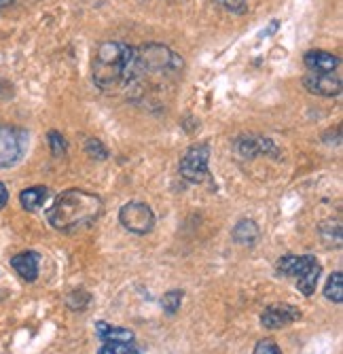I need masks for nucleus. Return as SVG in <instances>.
<instances>
[{
    "mask_svg": "<svg viewBox=\"0 0 343 354\" xmlns=\"http://www.w3.org/2000/svg\"><path fill=\"white\" fill-rule=\"evenodd\" d=\"M28 134L13 125H0V168H11L23 157Z\"/></svg>",
    "mask_w": 343,
    "mask_h": 354,
    "instance_id": "3",
    "label": "nucleus"
},
{
    "mask_svg": "<svg viewBox=\"0 0 343 354\" xmlns=\"http://www.w3.org/2000/svg\"><path fill=\"white\" fill-rule=\"evenodd\" d=\"M13 3H15V0H0V7H9Z\"/></svg>",
    "mask_w": 343,
    "mask_h": 354,
    "instance_id": "24",
    "label": "nucleus"
},
{
    "mask_svg": "<svg viewBox=\"0 0 343 354\" xmlns=\"http://www.w3.org/2000/svg\"><path fill=\"white\" fill-rule=\"evenodd\" d=\"M324 297L329 301H335V304L343 301V274L341 272L331 274V278L324 286Z\"/></svg>",
    "mask_w": 343,
    "mask_h": 354,
    "instance_id": "16",
    "label": "nucleus"
},
{
    "mask_svg": "<svg viewBox=\"0 0 343 354\" xmlns=\"http://www.w3.org/2000/svg\"><path fill=\"white\" fill-rule=\"evenodd\" d=\"M119 221L128 232L136 236H144L155 227V214L150 206L142 202H130L119 210Z\"/></svg>",
    "mask_w": 343,
    "mask_h": 354,
    "instance_id": "4",
    "label": "nucleus"
},
{
    "mask_svg": "<svg viewBox=\"0 0 343 354\" xmlns=\"http://www.w3.org/2000/svg\"><path fill=\"white\" fill-rule=\"evenodd\" d=\"M7 202H9V191L3 183H0V210L7 206Z\"/></svg>",
    "mask_w": 343,
    "mask_h": 354,
    "instance_id": "23",
    "label": "nucleus"
},
{
    "mask_svg": "<svg viewBox=\"0 0 343 354\" xmlns=\"http://www.w3.org/2000/svg\"><path fill=\"white\" fill-rule=\"evenodd\" d=\"M102 212V200L96 193L83 189H68L55 200L47 212V221L53 230L61 234H72L85 230Z\"/></svg>",
    "mask_w": 343,
    "mask_h": 354,
    "instance_id": "1",
    "label": "nucleus"
},
{
    "mask_svg": "<svg viewBox=\"0 0 343 354\" xmlns=\"http://www.w3.org/2000/svg\"><path fill=\"white\" fill-rule=\"evenodd\" d=\"M49 200V189L39 185V187H28L19 193V202H21V208L28 210V212H37L43 208V204Z\"/></svg>",
    "mask_w": 343,
    "mask_h": 354,
    "instance_id": "13",
    "label": "nucleus"
},
{
    "mask_svg": "<svg viewBox=\"0 0 343 354\" xmlns=\"http://www.w3.org/2000/svg\"><path fill=\"white\" fill-rule=\"evenodd\" d=\"M98 354H142L134 344H104Z\"/></svg>",
    "mask_w": 343,
    "mask_h": 354,
    "instance_id": "18",
    "label": "nucleus"
},
{
    "mask_svg": "<svg viewBox=\"0 0 343 354\" xmlns=\"http://www.w3.org/2000/svg\"><path fill=\"white\" fill-rule=\"evenodd\" d=\"M85 151H87V155H89L91 159H96V162H104V159L108 157L106 147H104L100 140H93V138H89V140L85 142Z\"/></svg>",
    "mask_w": 343,
    "mask_h": 354,
    "instance_id": "19",
    "label": "nucleus"
},
{
    "mask_svg": "<svg viewBox=\"0 0 343 354\" xmlns=\"http://www.w3.org/2000/svg\"><path fill=\"white\" fill-rule=\"evenodd\" d=\"M49 145H51V153L53 157H61L66 155V138L61 136L59 132H49Z\"/></svg>",
    "mask_w": 343,
    "mask_h": 354,
    "instance_id": "20",
    "label": "nucleus"
},
{
    "mask_svg": "<svg viewBox=\"0 0 343 354\" xmlns=\"http://www.w3.org/2000/svg\"><path fill=\"white\" fill-rule=\"evenodd\" d=\"M303 85L309 93H316V95H326V98H333V95L341 93V79L333 73H309L303 77Z\"/></svg>",
    "mask_w": 343,
    "mask_h": 354,
    "instance_id": "7",
    "label": "nucleus"
},
{
    "mask_svg": "<svg viewBox=\"0 0 343 354\" xmlns=\"http://www.w3.org/2000/svg\"><path fill=\"white\" fill-rule=\"evenodd\" d=\"M301 310L291 306V304H273V306H267L261 314V325L265 329H282L291 323H295V320L301 318Z\"/></svg>",
    "mask_w": 343,
    "mask_h": 354,
    "instance_id": "6",
    "label": "nucleus"
},
{
    "mask_svg": "<svg viewBox=\"0 0 343 354\" xmlns=\"http://www.w3.org/2000/svg\"><path fill=\"white\" fill-rule=\"evenodd\" d=\"M239 153L244 157H257V155H269V157H277L280 151L277 147L269 140V138H263V136H251V138H242L239 145H237Z\"/></svg>",
    "mask_w": 343,
    "mask_h": 354,
    "instance_id": "11",
    "label": "nucleus"
},
{
    "mask_svg": "<svg viewBox=\"0 0 343 354\" xmlns=\"http://www.w3.org/2000/svg\"><path fill=\"white\" fill-rule=\"evenodd\" d=\"M253 354H282V350L277 348V344L273 339H263V342L257 344Z\"/></svg>",
    "mask_w": 343,
    "mask_h": 354,
    "instance_id": "21",
    "label": "nucleus"
},
{
    "mask_svg": "<svg viewBox=\"0 0 343 354\" xmlns=\"http://www.w3.org/2000/svg\"><path fill=\"white\" fill-rule=\"evenodd\" d=\"M316 261V257L311 254H303V257H297V254H286V257H280L277 263H275V272L282 274V276H291V278H299L311 263Z\"/></svg>",
    "mask_w": 343,
    "mask_h": 354,
    "instance_id": "9",
    "label": "nucleus"
},
{
    "mask_svg": "<svg viewBox=\"0 0 343 354\" xmlns=\"http://www.w3.org/2000/svg\"><path fill=\"white\" fill-rule=\"evenodd\" d=\"M96 335L104 342V344H134V333L130 329L123 327H112L108 323H96Z\"/></svg>",
    "mask_w": 343,
    "mask_h": 354,
    "instance_id": "12",
    "label": "nucleus"
},
{
    "mask_svg": "<svg viewBox=\"0 0 343 354\" xmlns=\"http://www.w3.org/2000/svg\"><path fill=\"white\" fill-rule=\"evenodd\" d=\"M180 304H182V291H168V293L161 297V308H164V312L170 314V316H174V314L178 312Z\"/></svg>",
    "mask_w": 343,
    "mask_h": 354,
    "instance_id": "17",
    "label": "nucleus"
},
{
    "mask_svg": "<svg viewBox=\"0 0 343 354\" xmlns=\"http://www.w3.org/2000/svg\"><path fill=\"white\" fill-rule=\"evenodd\" d=\"M233 240L242 246H253L257 240H259V227H257V223L255 221H239L235 227H233Z\"/></svg>",
    "mask_w": 343,
    "mask_h": 354,
    "instance_id": "15",
    "label": "nucleus"
},
{
    "mask_svg": "<svg viewBox=\"0 0 343 354\" xmlns=\"http://www.w3.org/2000/svg\"><path fill=\"white\" fill-rule=\"evenodd\" d=\"M227 11H231V13H235V15H242V13H246V9H248V5H246V0H218Z\"/></svg>",
    "mask_w": 343,
    "mask_h": 354,
    "instance_id": "22",
    "label": "nucleus"
},
{
    "mask_svg": "<svg viewBox=\"0 0 343 354\" xmlns=\"http://www.w3.org/2000/svg\"><path fill=\"white\" fill-rule=\"evenodd\" d=\"M210 145H195L186 151L180 159V174L189 183H202L208 176L210 164Z\"/></svg>",
    "mask_w": 343,
    "mask_h": 354,
    "instance_id": "5",
    "label": "nucleus"
},
{
    "mask_svg": "<svg viewBox=\"0 0 343 354\" xmlns=\"http://www.w3.org/2000/svg\"><path fill=\"white\" fill-rule=\"evenodd\" d=\"M303 62L309 73H335L339 68V57L329 53V51H320V49H311L303 55Z\"/></svg>",
    "mask_w": 343,
    "mask_h": 354,
    "instance_id": "8",
    "label": "nucleus"
},
{
    "mask_svg": "<svg viewBox=\"0 0 343 354\" xmlns=\"http://www.w3.org/2000/svg\"><path fill=\"white\" fill-rule=\"evenodd\" d=\"M322 274V266L318 263V259L311 263L299 278H297V288L305 295V297H311L316 293V286H318V278Z\"/></svg>",
    "mask_w": 343,
    "mask_h": 354,
    "instance_id": "14",
    "label": "nucleus"
},
{
    "mask_svg": "<svg viewBox=\"0 0 343 354\" xmlns=\"http://www.w3.org/2000/svg\"><path fill=\"white\" fill-rule=\"evenodd\" d=\"M134 79V47L119 41L102 43L93 55V83L108 91Z\"/></svg>",
    "mask_w": 343,
    "mask_h": 354,
    "instance_id": "2",
    "label": "nucleus"
},
{
    "mask_svg": "<svg viewBox=\"0 0 343 354\" xmlns=\"http://www.w3.org/2000/svg\"><path fill=\"white\" fill-rule=\"evenodd\" d=\"M39 263H41V257H39V252H32V250L19 252V254H15L13 259H11L13 270H15L26 282H35V280L39 278Z\"/></svg>",
    "mask_w": 343,
    "mask_h": 354,
    "instance_id": "10",
    "label": "nucleus"
}]
</instances>
